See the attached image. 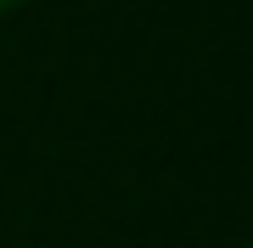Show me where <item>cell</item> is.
Here are the masks:
<instances>
[{
	"mask_svg": "<svg viewBox=\"0 0 253 248\" xmlns=\"http://www.w3.org/2000/svg\"><path fill=\"white\" fill-rule=\"evenodd\" d=\"M11 6H23V0H0V11H11Z\"/></svg>",
	"mask_w": 253,
	"mask_h": 248,
	"instance_id": "obj_1",
	"label": "cell"
}]
</instances>
